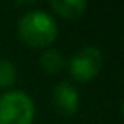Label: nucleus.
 I'll list each match as a JSON object with an SVG mask.
<instances>
[{
  "label": "nucleus",
  "mask_w": 124,
  "mask_h": 124,
  "mask_svg": "<svg viewBox=\"0 0 124 124\" xmlns=\"http://www.w3.org/2000/svg\"><path fill=\"white\" fill-rule=\"evenodd\" d=\"M39 64H41L44 72L55 76V74L61 72V69H63L64 64H66V61H64V57L57 49H49V50H46L44 54L41 55Z\"/></svg>",
  "instance_id": "obj_6"
},
{
  "label": "nucleus",
  "mask_w": 124,
  "mask_h": 124,
  "mask_svg": "<svg viewBox=\"0 0 124 124\" xmlns=\"http://www.w3.org/2000/svg\"><path fill=\"white\" fill-rule=\"evenodd\" d=\"M68 68L69 74L79 82L93 80L102 68V54L97 47L93 46L82 47L71 57Z\"/></svg>",
  "instance_id": "obj_3"
},
{
  "label": "nucleus",
  "mask_w": 124,
  "mask_h": 124,
  "mask_svg": "<svg viewBox=\"0 0 124 124\" xmlns=\"http://www.w3.org/2000/svg\"><path fill=\"white\" fill-rule=\"evenodd\" d=\"M50 8L61 17L79 19L86 9V2L85 0H52Z\"/></svg>",
  "instance_id": "obj_5"
},
{
  "label": "nucleus",
  "mask_w": 124,
  "mask_h": 124,
  "mask_svg": "<svg viewBox=\"0 0 124 124\" xmlns=\"http://www.w3.org/2000/svg\"><path fill=\"white\" fill-rule=\"evenodd\" d=\"M33 119L35 104L27 93L11 90L0 96V124H31Z\"/></svg>",
  "instance_id": "obj_2"
},
{
  "label": "nucleus",
  "mask_w": 124,
  "mask_h": 124,
  "mask_svg": "<svg viewBox=\"0 0 124 124\" xmlns=\"http://www.w3.org/2000/svg\"><path fill=\"white\" fill-rule=\"evenodd\" d=\"M17 71L13 61L8 58H0V88H11L16 83Z\"/></svg>",
  "instance_id": "obj_7"
},
{
  "label": "nucleus",
  "mask_w": 124,
  "mask_h": 124,
  "mask_svg": "<svg viewBox=\"0 0 124 124\" xmlns=\"http://www.w3.org/2000/svg\"><path fill=\"white\" fill-rule=\"evenodd\" d=\"M52 102L60 115L72 116L79 110V91L69 82H60L58 85H55L54 91H52Z\"/></svg>",
  "instance_id": "obj_4"
},
{
  "label": "nucleus",
  "mask_w": 124,
  "mask_h": 124,
  "mask_svg": "<svg viewBox=\"0 0 124 124\" xmlns=\"http://www.w3.org/2000/svg\"><path fill=\"white\" fill-rule=\"evenodd\" d=\"M19 38L31 47H49L58 35V25L50 14L42 9L28 11L19 19Z\"/></svg>",
  "instance_id": "obj_1"
}]
</instances>
